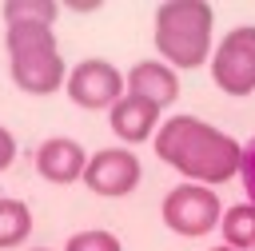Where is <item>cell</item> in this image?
I'll use <instances>...</instances> for the list:
<instances>
[{"instance_id":"4fadbf2b","label":"cell","mask_w":255,"mask_h":251,"mask_svg":"<svg viewBox=\"0 0 255 251\" xmlns=\"http://www.w3.org/2000/svg\"><path fill=\"white\" fill-rule=\"evenodd\" d=\"M64 251H120V239L112 231H100V227L96 231H76Z\"/></svg>"},{"instance_id":"3957f363","label":"cell","mask_w":255,"mask_h":251,"mask_svg":"<svg viewBox=\"0 0 255 251\" xmlns=\"http://www.w3.org/2000/svg\"><path fill=\"white\" fill-rule=\"evenodd\" d=\"M155 48L175 68H199L211 48V4L167 0L155 8Z\"/></svg>"},{"instance_id":"30bf717a","label":"cell","mask_w":255,"mask_h":251,"mask_svg":"<svg viewBox=\"0 0 255 251\" xmlns=\"http://www.w3.org/2000/svg\"><path fill=\"white\" fill-rule=\"evenodd\" d=\"M155 124H159V108L147 104V100H139V96H131V92L112 108V131H116L120 139H128V143L151 139Z\"/></svg>"},{"instance_id":"e0dca14e","label":"cell","mask_w":255,"mask_h":251,"mask_svg":"<svg viewBox=\"0 0 255 251\" xmlns=\"http://www.w3.org/2000/svg\"><path fill=\"white\" fill-rule=\"evenodd\" d=\"M36 251H44V247H36Z\"/></svg>"},{"instance_id":"8fae6325","label":"cell","mask_w":255,"mask_h":251,"mask_svg":"<svg viewBox=\"0 0 255 251\" xmlns=\"http://www.w3.org/2000/svg\"><path fill=\"white\" fill-rule=\"evenodd\" d=\"M219 227H223V243H227V247H235V251L255 247V203H235V207H227L223 219H219Z\"/></svg>"},{"instance_id":"5bb4252c","label":"cell","mask_w":255,"mask_h":251,"mask_svg":"<svg viewBox=\"0 0 255 251\" xmlns=\"http://www.w3.org/2000/svg\"><path fill=\"white\" fill-rule=\"evenodd\" d=\"M239 175H243V191H247V199L255 203V139L243 147V163H239Z\"/></svg>"},{"instance_id":"7a4b0ae2","label":"cell","mask_w":255,"mask_h":251,"mask_svg":"<svg viewBox=\"0 0 255 251\" xmlns=\"http://www.w3.org/2000/svg\"><path fill=\"white\" fill-rule=\"evenodd\" d=\"M155 155L163 163H171L175 171L199 183H227L239 163H243V147L215 131L211 124L195 120V116H171L167 124H159V135H155Z\"/></svg>"},{"instance_id":"9a60e30c","label":"cell","mask_w":255,"mask_h":251,"mask_svg":"<svg viewBox=\"0 0 255 251\" xmlns=\"http://www.w3.org/2000/svg\"><path fill=\"white\" fill-rule=\"evenodd\" d=\"M12 159H16V139H12L8 127H0V171H4Z\"/></svg>"},{"instance_id":"5b68a950","label":"cell","mask_w":255,"mask_h":251,"mask_svg":"<svg viewBox=\"0 0 255 251\" xmlns=\"http://www.w3.org/2000/svg\"><path fill=\"white\" fill-rule=\"evenodd\" d=\"M211 80L227 92V96H247L255 92V28H231L215 56H211Z\"/></svg>"},{"instance_id":"7c38bea8","label":"cell","mask_w":255,"mask_h":251,"mask_svg":"<svg viewBox=\"0 0 255 251\" xmlns=\"http://www.w3.org/2000/svg\"><path fill=\"white\" fill-rule=\"evenodd\" d=\"M32 231V211L20 199H0V251L20 247Z\"/></svg>"},{"instance_id":"9c48e42d","label":"cell","mask_w":255,"mask_h":251,"mask_svg":"<svg viewBox=\"0 0 255 251\" xmlns=\"http://www.w3.org/2000/svg\"><path fill=\"white\" fill-rule=\"evenodd\" d=\"M128 92L139 96V100H147V104H155V108H167L179 96V80H175V72L167 64L143 60V64H135L128 72Z\"/></svg>"},{"instance_id":"6da1fadb","label":"cell","mask_w":255,"mask_h":251,"mask_svg":"<svg viewBox=\"0 0 255 251\" xmlns=\"http://www.w3.org/2000/svg\"><path fill=\"white\" fill-rule=\"evenodd\" d=\"M56 12L60 8L48 0H8L4 4L12 80L28 96H52L64 84V60H60L56 36H52Z\"/></svg>"},{"instance_id":"2e32d148","label":"cell","mask_w":255,"mask_h":251,"mask_svg":"<svg viewBox=\"0 0 255 251\" xmlns=\"http://www.w3.org/2000/svg\"><path fill=\"white\" fill-rule=\"evenodd\" d=\"M211 251H235V247H227V243H223V247H211Z\"/></svg>"},{"instance_id":"52a82bcc","label":"cell","mask_w":255,"mask_h":251,"mask_svg":"<svg viewBox=\"0 0 255 251\" xmlns=\"http://www.w3.org/2000/svg\"><path fill=\"white\" fill-rule=\"evenodd\" d=\"M84 183L96 195H128L139 183V159L124 147H104L96 155H88V171Z\"/></svg>"},{"instance_id":"8992f818","label":"cell","mask_w":255,"mask_h":251,"mask_svg":"<svg viewBox=\"0 0 255 251\" xmlns=\"http://www.w3.org/2000/svg\"><path fill=\"white\" fill-rule=\"evenodd\" d=\"M68 100L76 104V108H88V112H96V108H116L120 100H124V76H120V68L116 64H108V60H80L72 72H68Z\"/></svg>"},{"instance_id":"ba28073f","label":"cell","mask_w":255,"mask_h":251,"mask_svg":"<svg viewBox=\"0 0 255 251\" xmlns=\"http://www.w3.org/2000/svg\"><path fill=\"white\" fill-rule=\"evenodd\" d=\"M36 171H40L48 183L68 187V183L84 179V171H88V155H84V147H80L76 139H68V135H52V139H44V143L36 147Z\"/></svg>"},{"instance_id":"277c9868","label":"cell","mask_w":255,"mask_h":251,"mask_svg":"<svg viewBox=\"0 0 255 251\" xmlns=\"http://www.w3.org/2000/svg\"><path fill=\"white\" fill-rule=\"evenodd\" d=\"M219 199L211 187H199V183H179L163 195V223L175 231V235H187V239H199L207 235L211 227H219Z\"/></svg>"}]
</instances>
